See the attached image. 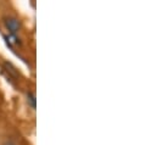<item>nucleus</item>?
<instances>
[{
    "instance_id": "f257e3e1",
    "label": "nucleus",
    "mask_w": 157,
    "mask_h": 145,
    "mask_svg": "<svg viewBox=\"0 0 157 145\" xmlns=\"http://www.w3.org/2000/svg\"><path fill=\"white\" fill-rule=\"evenodd\" d=\"M4 25H5V28L7 29L9 34H17L20 31H21V21L16 17H6L5 21H4Z\"/></svg>"
},
{
    "instance_id": "f03ea898",
    "label": "nucleus",
    "mask_w": 157,
    "mask_h": 145,
    "mask_svg": "<svg viewBox=\"0 0 157 145\" xmlns=\"http://www.w3.org/2000/svg\"><path fill=\"white\" fill-rule=\"evenodd\" d=\"M27 103H28V105L32 109L36 110V108H37V99H36L34 93H32V92H28L27 93Z\"/></svg>"
},
{
    "instance_id": "7ed1b4c3",
    "label": "nucleus",
    "mask_w": 157,
    "mask_h": 145,
    "mask_svg": "<svg viewBox=\"0 0 157 145\" xmlns=\"http://www.w3.org/2000/svg\"><path fill=\"white\" fill-rule=\"evenodd\" d=\"M4 38L6 39V43L10 44V45L18 44V38H17V36H15V34H9V36H5Z\"/></svg>"
},
{
    "instance_id": "20e7f679",
    "label": "nucleus",
    "mask_w": 157,
    "mask_h": 145,
    "mask_svg": "<svg viewBox=\"0 0 157 145\" xmlns=\"http://www.w3.org/2000/svg\"><path fill=\"white\" fill-rule=\"evenodd\" d=\"M5 145H13V144H11V143H6Z\"/></svg>"
}]
</instances>
